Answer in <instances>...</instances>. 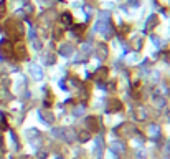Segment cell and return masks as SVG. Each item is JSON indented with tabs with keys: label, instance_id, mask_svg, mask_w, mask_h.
Listing matches in <instances>:
<instances>
[]
</instances>
